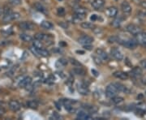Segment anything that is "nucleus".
<instances>
[{
    "mask_svg": "<svg viewBox=\"0 0 146 120\" xmlns=\"http://www.w3.org/2000/svg\"><path fill=\"white\" fill-rule=\"evenodd\" d=\"M20 18V14L17 13V12H13L9 9V8H7L5 7L4 9V16L3 18V21L5 23H8L12 21H15Z\"/></svg>",
    "mask_w": 146,
    "mask_h": 120,
    "instance_id": "obj_1",
    "label": "nucleus"
},
{
    "mask_svg": "<svg viewBox=\"0 0 146 120\" xmlns=\"http://www.w3.org/2000/svg\"><path fill=\"white\" fill-rule=\"evenodd\" d=\"M31 83V77L26 76H20V77L16 80V84L17 85V87H19V88H25V87H29Z\"/></svg>",
    "mask_w": 146,
    "mask_h": 120,
    "instance_id": "obj_2",
    "label": "nucleus"
},
{
    "mask_svg": "<svg viewBox=\"0 0 146 120\" xmlns=\"http://www.w3.org/2000/svg\"><path fill=\"white\" fill-rule=\"evenodd\" d=\"M119 92V90L117 89V87L115 86V84H109L107 87H106V95L107 97L109 98H112L115 97L117 95V93Z\"/></svg>",
    "mask_w": 146,
    "mask_h": 120,
    "instance_id": "obj_3",
    "label": "nucleus"
},
{
    "mask_svg": "<svg viewBox=\"0 0 146 120\" xmlns=\"http://www.w3.org/2000/svg\"><path fill=\"white\" fill-rule=\"evenodd\" d=\"M30 50L33 54H35L36 56H40V57H47L50 54L49 52L47 51L46 50H45L44 48L37 49V48H35L33 46L30 48Z\"/></svg>",
    "mask_w": 146,
    "mask_h": 120,
    "instance_id": "obj_4",
    "label": "nucleus"
},
{
    "mask_svg": "<svg viewBox=\"0 0 146 120\" xmlns=\"http://www.w3.org/2000/svg\"><path fill=\"white\" fill-rule=\"evenodd\" d=\"M120 43L123 46H124L125 47L128 48V49H131V50L135 49L137 46V44H138L136 42V41L133 40V39H129V38L125 39V40H120Z\"/></svg>",
    "mask_w": 146,
    "mask_h": 120,
    "instance_id": "obj_5",
    "label": "nucleus"
},
{
    "mask_svg": "<svg viewBox=\"0 0 146 120\" xmlns=\"http://www.w3.org/2000/svg\"><path fill=\"white\" fill-rule=\"evenodd\" d=\"M76 12V16H75V20L76 21H82L84 18L86 16V13H87V11L85 10L83 7H79L76 8L75 10Z\"/></svg>",
    "mask_w": 146,
    "mask_h": 120,
    "instance_id": "obj_6",
    "label": "nucleus"
},
{
    "mask_svg": "<svg viewBox=\"0 0 146 120\" xmlns=\"http://www.w3.org/2000/svg\"><path fill=\"white\" fill-rule=\"evenodd\" d=\"M127 30L128 32H130L131 35H135L136 36L137 34H139L141 32V29L138 25H136L134 24H130L127 26Z\"/></svg>",
    "mask_w": 146,
    "mask_h": 120,
    "instance_id": "obj_7",
    "label": "nucleus"
},
{
    "mask_svg": "<svg viewBox=\"0 0 146 120\" xmlns=\"http://www.w3.org/2000/svg\"><path fill=\"white\" fill-rule=\"evenodd\" d=\"M78 42L80 45H82L83 46H89V45H91L94 42V38L89 37V36H87V35H84V36H82V37L79 38Z\"/></svg>",
    "mask_w": 146,
    "mask_h": 120,
    "instance_id": "obj_8",
    "label": "nucleus"
},
{
    "mask_svg": "<svg viewBox=\"0 0 146 120\" xmlns=\"http://www.w3.org/2000/svg\"><path fill=\"white\" fill-rule=\"evenodd\" d=\"M110 54L115 59L118 60V61H121L123 58V55L122 52L117 48H112L110 50Z\"/></svg>",
    "mask_w": 146,
    "mask_h": 120,
    "instance_id": "obj_9",
    "label": "nucleus"
},
{
    "mask_svg": "<svg viewBox=\"0 0 146 120\" xmlns=\"http://www.w3.org/2000/svg\"><path fill=\"white\" fill-rule=\"evenodd\" d=\"M19 27L21 28V29L22 30H33L34 28H35V25L33 24L32 22H27V21H24V22H21L19 24Z\"/></svg>",
    "mask_w": 146,
    "mask_h": 120,
    "instance_id": "obj_10",
    "label": "nucleus"
},
{
    "mask_svg": "<svg viewBox=\"0 0 146 120\" xmlns=\"http://www.w3.org/2000/svg\"><path fill=\"white\" fill-rule=\"evenodd\" d=\"M77 90H78L79 93H80L81 95H88L89 93L88 85L84 82H81L77 85Z\"/></svg>",
    "mask_w": 146,
    "mask_h": 120,
    "instance_id": "obj_11",
    "label": "nucleus"
},
{
    "mask_svg": "<svg viewBox=\"0 0 146 120\" xmlns=\"http://www.w3.org/2000/svg\"><path fill=\"white\" fill-rule=\"evenodd\" d=\"M106 15L110 18H115L118 15V9L115 7H110L106 9Z\"/></svg>",
    "mask_w": 146,
    "mask_h": 120,
    "instance_id": "obj_12",
    "label": "nucleus"
},
{
    "mask_svg": "<svg viewBox=\"0 0 146 120\" xmlns=\"http://www.w3.org/2000/svg\"><path fill=\"white\" fill-rule=\"evenodd\" d=\"M136 42L141 46H146V32H141L136 35Z\"/></svg>",
    "mask_w": 146,
    "mask_h": 120,
    "instance_id": "obj_13",
    "label": "nucleus"
},
{
    "mask_svg": "<svg viewBox=\"0 0 146 120\" xmlns=\"http://www.w3.org/2000/svg\"><path fill=\"white\" fill-rule=\"evenodd\" d=\"M121 9H122V11L123 12V14H125V15H129L131 12V7L129 4V3H127V1H123L122 3Z\"/></svg>",
    "mask_w": 146,
    "mask_h": 120,
    "instance_id": "obj_14",
    "label": "nucleus"
},
{
    "mask_svg": "<svg viewBox=\"0 0 146 120\" xmlns=\"http://www.w3.org/2000/svg\"><path fill=\"white\" fill-rule=\"evenodd\" d=\"M96 54L97 56L101 58V60L102 61H108L109 60V55L107 54V53L106 52L105 50H103L102 49H98L96 50Z\"/></svg>",
    "mask_w": 146,
    "mask_h": 120,
    "instance_id": "obj_15",
    "label": "nucleus"
},
{
    "mask_svg": "<svg viewBox=\"0 0 146 120\" xmlns=\"http://www.w3.org/2000/svg\"><path fill=\"white\" fill-rule=\"evenodd\" d=\"M105 5V0H94L92 3V7L95 10L102 9Z\"/></svg>",
    "mask_w": 146,
    "mask_h": 120,
    "instance_id": "obj_16",
    "label": "nucleus"
},
{
    "mask_svg": "<svg viewBox=\"0 0 146 120\" xmlns=\"http://www.w3.org/2000/svg\"><path fill=\"white\" fill-rule=\"evenodd\" d=\"M9 108L12 111H18L21 109V104L15 100H12L9 102Z\"/></svg>",
    "mask_w": 146,
    "mask_h": 120,
    "instance_id": "obj_17",
    "label": "nucleus"
},
{
    "mask_svg": "<svg viewBox=\"0 0 146 120\" xmlns=\"http://www.w3.org/2000/svg\"><path fill=\"white\" fill-rule=\"evenodd\" d=\"M114 76L116 77L117 79H119V80H125L127 79H128L129 76L128 74L126 73V72H114Z\"/></svg>",
    "mask_w": 146,
    "mask_h": 120,
    "instance_id": "obj_18",
    "label": "nucleus"
},
{
    "mask_svg": "<svg viewBox=\"0 0 146 120\" xmlns=\"http://www.w3.org/2000/svg\"><path fill=\"white\" fill-rule=\"evenodd\" d=\"M77 119H91V116L88 113V111H80L78 114H77Z\"/></svg>",
    "mask_w": 146,
    "mask_h": 120,
    "instance_id": "obj_19",
    "label": "nucleus"
},
{
    "mask_svg": "<svg viewBox=\"0 0 146 120\" xmlns=\"http://www.w3.org/2000/svg\"><path fill=\"white\" fill-rule=\"evenodd\" d=\"M41 26L44 29H46V30H50L54 29V25H53L51 22L47 21H42V24H41Z\"/></svg>",
    "mask_w": 146,
    "mask_h": 120,
    "instance_id": "obj_20",
    "label": "nucleus"
},
{
    "mask_svg": "<svg viewBox=\"0 0 146 120\" xmlns=\"http://www.w3.org/2000/svg\"><path fill=\"white\" fill-rule=\"evenodd\" d=\"M131 75H132L134 77L138 78V77H140V76H142V70H141L140 68H138V67L134 68L131 70Z\"/></svg>",
    "mask_w": 146,
    "mask_h": 120,
    "instance_id": "obj_21",
    "label": "nucleus"
},
{
    "mask_svg": "<svg viewBox=\"0 0 146 120\" xmlns=\"http://www.w3.org/2000/svg\"><path fill=\"white\" fill-rule=\"evenodd\" d=\"M20 38L23 42H31L32 40H33V37L29 34H28V33H21V35H20Z\"/></svg>",
    "mask_w": 146,
    "mask_h": 120,
    "instance_id": "obj_22",
    "label": "nucleus"
},
{
    "mask_svg": "<svg viewBox=\"0 0 146 120\" xmlns=\"http://www.w3.org/2000/svg\"><path fill=\"white\" fill-rule=\"evenodd\" d=\"M115 86L117 87V89L119 90V92H123V93H128L129 92V90L126 87L125 85H123V84H122L119 83H116L115 84Z\"/></svg>",
    "mask_w": 146,
    "mask_h": 120,
    "instance_id": "obj_23",
    "label": "nucleus"
},
{
    "mask_svg": "<svg viewBox=\"0 0 146 120\" xmlns=\"http://www.w3.org/2000/svg\"><path fill=\"white\" fill-rule=\"evenodd\" d=\"M27 106H29V108H32V109H36L38 107V102L36 101H34V100L29 101L27 102Z\"/></svg>",
    "mask_w": 146,
    "mask_h": 120,
    "instance_id": "obj_24",
    "label": "nucleus"
},
{
    "mask_svg": "<svg viewBox=\"0 0 146 120\" xmlns=\"http://www.w3.org/2000/svg\"><path fill=\"white\" fill-rule=\"evenodd\" d=\"M111 101L115 105L121 104L122 102H123V97H116L115 96V97L111 98Z\"/></svg>",
    "mask_w": 146,
    "mask_h": 120,
    "instance_id": "obj_25",
    "label": "nucleus"
},
{
    "mask_svg": "<svg viewBox=\"0 0 146 120\" xmlns=\"http://www.w3.org/2000/svg\"><path fill=\"white\" fill-rule=\"evenodd\" d=\"M80 26L82 27L83 29H91L94 28V25L92 23H90V22H83V23H81Z\"/></svg>",
    "mask_w": 146,
    "mask_h": 120,
    "instance_id": "obj_26",
    "label": "nucleus"
},
{
    "mask_svg": "<svg viewBox=\"0 0 146 120\" xmlns=\"http://www.w3.org/2000/svg\"><path fill=\"white\" fill-rule=\"evenodd\" d=\"M34 7H35V8H36L38 11H41V12H43V13L46 12V8L42 5V4H41V3H36V4L34 5Z\"/></svg>",
    "mask_w": 146,
    "mask_h": 120,
    "instance_id": "obj_27",
    "label": "nucleus"
},
{
    "mask_svg": "<svg viewBox=\"0 0 146 120\" xmlns=\"http://www.w3.org/2000/svg\"><path fill=\"white\" fill-rule=\"evenodd\" d=\"M33 46L37 49H41V48H44V44L42 41H39V40H36L35 39V41L33 42Z\"/></svg>",
    "mask_w": 146,
    "mask_h": 120,
    "instance_id": "obj_28",
    "label": "nucleus"
},
{
    "mask_svg": "<svg viewBox=\"0 0 146 120\" xmlns=\"http://www.w3.org/2000/svg\"><path fill=\"white\" fill-rule=\"evenodd\" d=\"M85 110H87L88 112L90 113H95L98 111V108L94 105H86L85 106Z\"/></svg>",
    "mask_w": 146,
    "mask_h": 120,
    "instance_id": "obj_29",
    "label": "nucleus"
},
{
    "mask_svg": "<svg viewBox=\"0 0 146 120\" xmlns=\"http://www.w3.org/2000/svg\"><path fill=\"white\" fill-rule=\"evenodd\" d=\"M74 72H76V74H77V75H80V76H84V74H85V72H84V70L82 69L81 68H76L74 69Z\"/></svg>",
    "mask_w": 146,
    "mask_h": 120,
    "instance_id": "obj_30",
    "label": "nucleus"
},
{
    "mask_svg": "<svg viewBox=\"0 0 146 120\" xmlns=\"http://www.w3.org/2000/svg\"><path fill=\"white\" fill-rule=\"evenodd\" d=\"M9 3L13 6H19L21 5L22 3V0H8Z\"/></svg>",
    "mask_w": 146,
    "mask_h": 120,
    "instance_id": "obj_31",
    "label": "nucleus"
},
{
    "mask_svg": "<svg viewBox=\"0 0 146 120\" xmlns=\"http://www.w3.org/2000/svg\"><path fill=\"white\" fill-rule=\"evenodd\" d=\"M57 12L58 16H64V14H65V10H64V8H63V7H59V8L58 9Z\"/></svg>",
    "mask_w": 146,
    "mask_h": 120,
    "instance_id": "obj_32",
    "label": "nucleus"
},
{
    "mask_svg": "<svg viewBox=\"0 0 146 120\" xmlns=\"http://www.w3.org/2000/svg\"><path fill=\"white\" fill-rule=\"evenodd\" d=\"M140 64H141V68H144V69H145L146 70V59L141 60V62H140Z\"/></svg>",
    "mask_w": 146,
    "mask_h": 120,
    "instance_id": "obj_33",
    "label": "nucleus"
},
{
    "mask_svg": "<svg viewBox=\"0 0 146 120\" xmlns=\"http://www.w3.org/2000/svg\"><path fill=\"white\" fill-rule=\"evenodd\" d=\"M120 23H121V20L120 19H116L115 21H114V23H113V25L114 26H119L120 25Z\"/></svg>",
    "mask_w": 146,
    "mask_h": 120,
    "instance_id": "obj_34",
    "label": "nucleus"
},
{
    "mask_svg": "<svg viewBox=\"0 0 146 120\" xmlns=\"http://www.w3.org/2000/svg\"><path fill=\"white\" fill-rule=\"evenodd\" d=\"M97 19H98V17H97L96 15H93V16H91V20L92 21H96Z\"/></svg>",
    "mask_w": 146,
    "mask_h": 120,
    "instance_id": "obj_35",
    "label": "nucleus"
},
{
    "mask_svg": "<svg viewBox=\"0 0 146 120\" xmlns=\"http://www.w3.org/2000/svg\"><path fill=\"white\" fill-rule=\"evenodd\" d=\"M3 113H4V110H3V109H1V108H0V115H2Z\"/></svg>",
    "mask_w": 146,
    "mask_h": 120,
    "instance_id": "obj_36",
    "label": "nucleus"
},
{
    "mask_svg": "<svg viewBox=\"0 0 146 120\" xmlns=\"http://www.w3.org/2000/svg\"><path fill=\"white\" fill-rule=\"evenodd\" d=\"M2 13H3V9L0 7V16H2Z\"/></svg>",
    "mask_w": 146,
    "mask_h": 120,
    "instance_id": "obj_37",
    "label": "nucleus"
},
{
    "mask_svg": "<svg viewBox=\"0 0 146 120\" xmlns=\"http://www.w3.org/2000/svg\"><path fill=\"white\" fill-rule=\"evenodd\" d=\"M145 97H146V92H145Z\"/></svg>",
    "mask_w": 146,
    "mask_h": 120,
    "instance_id": "obj_38",
    "label": "nucleus"
}]
</instances>
